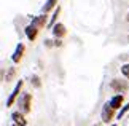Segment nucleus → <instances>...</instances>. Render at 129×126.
<instances>
[{"label": "nucleus", "instance_id": "f257e3e1", "mask_svg": "<svg viewBox=\"0 0 129 126\" xmlns=\"http://www.w3.org/2000/svg\"><path fill=\"white\" fill-rule=\"evenodd\" d=\"M30 99H32L30 94H24L22 97L19 99V105H21L22 112H29V110H30Z\"/></svg>", "mask_w": 129, "mask_h": 126}, {"label": "nucleus", "instance_id": "f03ea898", "mask_svg": "<svg viewBox=\"0 0 129 126\" xmlns=\"http://www.w3.org/2000/svg\"><path fill=\"white\" fill-rule=\"evenodd\" d=\"M112 110H113V107L110 104H105V107L102 109V121L104 123H108L112 120Z\"/></svg>", "mask_w": 129, "mask_h": 126}, {"label": "nucleus", "instance_id": "7ed1b4c3", "mask_svg": "<svg viewBox=\"0 0 129 126\" xmlns=\"http://www.w3.org/2000/svg\"><path fill=\"white\" fill-rule=\"evenodd\" d=\"M21 86H22V82L19 80V83L16 85V88L13 89V93L10 94V97H8V100H7V107H10V105L14 102V99H16V96H18V93H19V89H21Z\"/></svg>", "mask_w": 129, "mask_h": 126}, {"label": "nucleus", "instance_id": "20e7f679", "mask_svg": "<svg viewBox=\"0 0 129 126\" xmlns=\"http://www.w3.org/2000/svg\"><path fill=\"white\" fill-rule=\"evenodd\" d=\"M22 51H24V45L19 43L16 46V51H14V54H13V61L14 62H19V59L22 58Z\"/></svg>", "mask_w": 129, "mask_h": 126}, {"label": "nucleus", "instance_id": "39448f33", "mask_svg": "<svg viewBox=\"0 0 129 126\" xmlns=\"http://www.w3.org/2000/svg\"><path fill=\"white\" fill-rule=\"evenodd\" d=\"M121 104H123V94H118V96H115V97H112V100H110V105L113 109L121 107Z\"/></svg>", "mask_w": 129, "mask_h": 126}, {"label": "nucleus", "instance_id": "423d86ee", "mask_svg": "<svg viewBox=\"0 0 129 126\" xmlns=\"http://www.w3.org/2000/svg\"><path fill=\"white\" fill-rule=\"evenodd\" d=\"M26 35H27L29 40H34L37 37V27L35 26H27L26 27Z\"/></svg>", "mask_w": 129, "mask_h": 126}, {"label": "nucleus", "instance_id": "0eeeda50", "mask_svg": "<svg viewBox=\"0 0 129 126\" xmlns=\"http://www.w3.org/2000/svg\"><path fill=\"white\" fill-rule=\"evenodd\" d=\"M53 34L56 35V37H62V35L66 34V27H64L62 24H56V26L53 27Z\"/></svg>", "mask_w": 129, "mask_h": 126}, {"label": "nucleus", "instance_id": "6e6552de", "mask_svg": "<svg viewBox=\"0 0 129 126\" xmlns=\"http://www.w3.org/2000/svg\"><path fill=\"white\" fill-rule=\"evenodd\" d=\"M11 118H13L19 126H26V120H24V117H22V115L19 113V112H14V113L11 115Z\"/></svg>", "mask_w": 129, "mask_h": 126}, {"label": "nucleus", "instance_id": "1a4fd4ad", "mask_svg": "<svg viewBox=\"0 0 129 126\" xmlns=\"http://www.w3.org/2000/svg\"><path fill=\"white\" fill-rule=\"evenodd\" d=\"M112 88L116 89V91H124V89L127 88V83H120L118 80H113V82H112Z\"/></svg>", "mask_w": 129, "mask_h": 126}, {"label": "nucleus", "instance_id": "9d476101", "mask_svg": "<svg viewBox=\"0 0 129 126\" xmlns=\"http://www.w3.org/2000/svg\"><path fill=\"white\" fill-rule=\"evenodd\" d=\"M45 22H46V16H38V18H35L32 21V26H35V27H42V26H45Z\"/></svg>", "mask_w": 129, "mask_h": 126}, {"label": "nucleus", "instance_id": "9b49d317", "mask_svg": "<svg viewBox=\"0 0 129 126\" xmlns=\"http://www.w3.org/2000/svg\"><path fill=\"white\" fill-rule=\"evenodd\" d=\"M56 2H57V0H48V2H46V5L43 7V13H48L49 10H51V8L54 7V3H56Z\"/></svg>", "mask_w": 129, "mask_h": 126}, {"label": "nucleus", "instance_id": "f8f14e48", "mask_svg": "<svg viewBox=\"0 0 129 126\" xmlns=\"http://www.w3.org/2000/svg\"><path fill=\"white\" fill-rule=\"evenodd\" d=\"M121 72L124 73V77H126V78H129V64L123 65V67H121Z\"/></svg>", "mask_w": 129, "mask_h": 126}, {"label": "nucleus", "instance_id": "ddd939ff", "mask_svg": "<svg viewBox=\"0 0 129 126\" xmlns=\"http://www.w3.org/2000/svg\"><path fill=\"white\" fill-rule=\"evenodd\" d=\"M127 110H129V104H127V105H124V107H123V110H121V112H120V113H118V118H121V117H123V115H124V113L127 112Z\"/></svg>", "mask_w": 129, "mask_h": 126}, {"label": "nucleus", "instance_id": "4468645a", "mask_svg": "<svg viewBox=\"0 0 129 126\" xmlns=\"http://www.w3.org/2000/svg\"><path fill=\"white\" fill-rule=\"evenodd\" d=\"M57 14H59V7H57V10H56V11H54V16H53V19H51V26H53V24H54V21H56Z\"/></svg>", "mask_w": 129, "mask_h": 126}, {"label": "nucleus", "instance_id": "2eb2a0df", "mask_svg": "<svg viewBox=\"0 0 129 126\" xmlns=\"http://www.w3.org/2000/svg\"><path fill=\"white\" fill-rule=\"evenodd\" d=\"M32 80H34V85H35V86H40V82H38V77H34Z\"/></svg>", "mask_w": 129, "mask_h": 126}, {"label": "nucleus", "instance_id": "dca6fc26", "mask_svg": "<svg viewBox=\"0 0 129 126\" xmlns=\"http://www.w3.org/2000/svg\"><path fill=\"white\" fill-rule=\"evenodd\" d=\"M127 21H129V16H127Z\"/></svg>", "mask_w": 129, "mask_h": 126}]
</instances>
